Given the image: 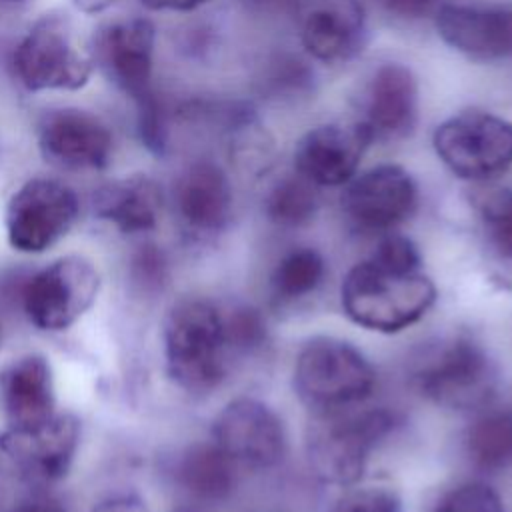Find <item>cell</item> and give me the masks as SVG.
Returning <instances> with one entry per match:
<instances>
[{
  "label": "cell",
  "mask_w": 512,
  "mask_h": 512,
  "mask_svg": "<svg viewBox=\"0 0 512 512\" xmlns=\"http://www.w3.org/2000/svg\"><path fill=\"white\" fill-rule=\"evenodd\" d=\"M346 316L376 332H400L436 302L434 282L420 270H402L368 256L352 266L340 288Z\"/></svg>",
  "instance_id": "obj_1"
},
{
  "label": "cell",
  "mask_w": 512,
  "mask_h": 512,
  "mask_svg": "<svg viewBox=\"0 0 512 512\" xmlns=\"http://www.w3.org/2000/svg\"><path fill=\"white\" fill-rule=\"evenodd\" d=\"M154 24L146 18H124L100 26L92 38V64L138 106L142 142L160 152L164 148V122L152 92Z\"/></svg>",
  "instance_id": "obj_2"
},
{
  "label": "cell",
  "mask_w": 512,
  "mask_h": 512,
  "mask_svg": "<svg viewBox=\"0 0 512 512\" xmlns=\"http://www.w3.org/2000/svg\"><path fill=\"white\" fill-rule=\"evenodd\" d=\"M396 416L386 408H340L316 412L306 432V456L314 476L326 484H356L372 450L394 430Z\"/></svg>",
  "instance_id": "obj_3"
},
{
  "label": "cell",
  "mask_w": 512,
  "mask_h": 512,
  "mask_svg": "<svg viewBox=\"0 0 512 512\" xmlns=\"http://www.w3.org/2000/svg\"><path fill=\"white\" fill-rule=\"evenodd\" d=\"M164 358L170 378L190 394L214 390L226 374L222 312L208 300L184 298L164 318Z\"/></svg>",
  "instance_id": "obj_4"
},
{
  "label": "cell",
  "mask_w": 512,
  "mask_h": 512,
  "mask_svg": "<svg viewBox=\"0 0 512 512\" xmlns=\"http://www.w3.org/2000/svg\"><path fill=\"white\" fill-rule=\"evenodd\" d=\"M410 382L438 406L472 410L494 398L498 370L482 344L460 334L424 348L412 362Z\"/></svg>",
  "instance_id": "obj_5"
},
{
  "label": "cell",
  "mask_w": 512,
  "mask_h": 512,
  "mask_svg": "<svg viewBox=\"0 0 512 512\" xmlns=\"http://www.w3.org/2000/svg\"><path fill=\"white\" fill-rule=\"evenodd\" d=\"M376 384L368 358L334 336L308 340L294 364V392L316 412L350 408L364 402Z\"/></svg>",
  "instance_id": "obj_6"
},
{
  "label": "cell",
  "mask_w": 512,
  "mask_h": 512,
  "mask_svg": "<svg viewBox=\"0 0 512 512\" xmlns=\"http://www.w3.org/2000/svg\"><path fill=\"white\" fill-rule=\"evenodd\" d=\"M14 72L32 92L78 90L92 76V58L74 42L66 14H42L14 50Z\"/></svg>",
  "instance_id": "obj_7"
},
{
  "label": "cell",
  "mask_w": 512,
  "mask_h": 512,
  "mask_svg": "<svg viewBox=\"0 0 512 512\" xmlns=\"http://www.w3.org/2000/svg\"><path fill=\"white\" fill-rule=\"evenodd\" d=\"M444 166L464 180H488L512 164V122L468 110L444 120L432 136Z\"/></svg>",
  "instance_id": "obj_8"
},
{
  "label": "cell",
  "mask_w": 512,
  "mask_h": 512,
  "mask_svg": "<svg viewBox=\"0 0 512 512\" xmlns=\"http://www.w3.org/2000/svg\"><path fill=\"white\" fill-rule=\"evenodd\" d=\"M72 188L52 178H30L6 206V236L14 250L40 254L54 246L78 218Z\"/></svg>",
  "instance_id": "obj_9"
},
{
  "label": "cell",
  "mask_w": 512,
  "mask_h": 512,
  "mask_svg": "<svg viewBox=\"0 0 512 512\" xmlns=\"http://www.w3.org/2000/svg\"><path fill=\"white\" fill-rule=\"evenodd\" d=\"M100 276L82 256H64L36 272L24 288L28 320L48 332L70 328L96 300Z\"/></svg>",
  "instance_id": "obj_10"
},
{
  "label": "cell",
  "mask_w": 512,
  "mask_h": 512,
  "mask_svg": "<svg viewBox=\"0 0 512 512\" xmlns=\"http://www.w3.org/2000/svg\"><path fill=\"white\" fill-rule=\"evenodd\" d=\"M214 444L234 462L250 468L278 464L286 434L276 412L256 398L228 402L214 420Z\"/></svg>",
  "instance_id": "obj_11"
},
{
  "label": "cell",
  "mask_w": 512,
  "mask_h": 512,
  "mask_svg": "<svg viewBox=\"0 0 512 512\" xmlns=\"http://www.w3.org/2000/svg\"><path fill=\"white\" fill-rule=\"evenodd\" d=\"M418 204L414 178L396 164H382L354 178L342 208L348 220L364 232H386L410 218Z\"/></svg>",
  "instance_id": "obj_12"
},
{
  "label": "cell",
  "mask_w": 512,
  "mask_h": 512,
  "mask_svg": "<svg viewBox=\"0 0 512 512\" xmlns=\"http://www.w3.org/2000/svg\"><path fill=\"white\" fill-rule=\"evenodd\" d=\"M42 154L68 170H100L110 162L114 138L110 128L80 108L46 110L38 122Z\"/></svg>",
  "instance_id": "obj_13"
},
{
  "label": "cell",
  "mask_w": 512,
  "mask_h": 512,
  "mask_svg": "<svg viewBox=\"0 0 512 512\" xmlns=\"http://www.w3.org/2000/svg\"><path fill=\"white\" fill-rule=\"evenodd\" d=\"M362 124H322L306 132L294 148V166L314 186H340L352 180L372 142Z\"/></svg>",
  "instance_id": "obj_14"
},
{
  "label": "cell",
  "mask_w": 512,
  "mask_h": 512,
  "mask_svg": "<svg viewBox=\"0 0 512 512\" xmlns=\"http://www.w3.org/2000/svg\"><path fill=\"white\" fill-rule=\"evenodd\" d=\"M80 444V422L70 414H56L32 430H6L2 450L32 478L54 482L68 474Z\"/></svg>",
  "instance_id": "obj_15"
},
{
  "label": "cell",
  "mask_w": 512,
  "mask_h": 512,
  "mask_svg": "<svg viewBox=\"0 0 512 512\" xmlns=\"http://www.w3.org/2000/svg\"><path fill=\"white\" fill-rule=\"evenodd\" d=\"M436 30L440 38L468 58L480 62L512 56V10L440 4Z\"/></svg>",
  "instance_id": "obj_16"
},
{
  "label": "cell",
  "mask_w": 512,
  "mask_h": 512,
  "mask_svg": "<svg viewBox=\"0 0 512 512\" xmlns=\"http://www.w3.org/2000/svg\"><path fill=\"white\" fill-rule=\"evenodd\" d=\"M418 118V84L414 74L398 62L382 64L366 88L362 124L374 140L408 136Z\"/></svg>",
  "instance_id": "obj_17"
},
{
  "label": "cell",
  "mask_w": 512,
  "mask_h": 512,
  "mask_svg": "<svg viewBox=\"0 0 512 512\" xmlns=\"http://www.w3.org/2000/svg\"><path fill=\"white\" fill-rule=\"evenodd\" d=\"M366 30L360 0H312L302 14L300 38L306 52L320 62H344L358 52Z\"/></svg>",
  "instance_id": "obj_18"
},
{
  "label": "cell",
  "mask_w": 512,
  "mask_h": 512,
  "mask_svg": "<svg viewBox=\"0 0 512 512\" xmlns=\"http://www.w3.org/2000/svg\"><path fill=\"white\" fill-rule=\"evenodd\" d=\"M0 406L8 430H32L56 416L54 378L46 358L22 356L0 374Z\"/></svg>",
  "instance_id": "obj_19"
},
{
  "label": "cell",
  "mask_w": 512,
  "mask_h": 512,
  "mask_svg": "<svg viewBox=\"0 0 512 512\" xmlns=\"http://www.w3.org/2000/svg\"><path fill=\"white\" fill-rule=\"evenodd\" d=\"M174 200L182 222L198 234L220 232L232 214L228 176L210 160H198L180 174Z\"/></svg>",
  "instance_id": "obj_20"
},
{
  "label": "cell",
  "mask_w": 512,
  "mask_h": 512,
  "mask_svg": "<svg viewBox=\"0 0 512 512\" xmlns=\"http://www.w3.org/2000/svg\"><path fill=\"white\" fill-rule=\"evenodd\" d=\"M94 212L124 234L148 232L162 210V190L146 174L122 176L94 192Z\"/></svg>",
  "instance_id": "obj_21"
},
{
  "label": "cell",
  "mask_w": 512,
  "mask_h": 512,
  "mask_svg": "<svg viewBox=\"0 0 512 512\" xmlns=\"http://www.w3.org/2000/svg\"><path fill=\"white\" fill-rule=\"evenodd\" d=\"M234 462L212 442L190 446L176 468L180 486L198 500L218 502L232 494Z\"/></svg>",
  "instance_id": "obj_22"
},
{
  "label": "cell",
  "mask_w": 512,
  "mask_h": 512,
  "mask_svg": "<svg viewBox=\"0 0 512 512\" xmlns=\"http://www.w3.org/2000/svg\"><path fill=\"white\" fill-rule=\"evenodd\" d=\"M466 450L482 470H502L512 464V412H488L468 430Z\"/></svg>",
  "instance_id": "obj_23"
},
{
  "label": "cell",
  "mask_w": 512,
  "mask_h": 512,
  "mask_svg": "<svg viewBox=\"0 0 512 512\" xmlns=\"http://www.w3.org/2000/svg\"><path fill=\"white\" fill-rule=\"evenodd\" d=\"M270 222L282 228H298L308 224L318 210V194L310 180L298 172L278 180L264 202Z\"/></svg>",
  "instance_id": "obj_24"
},
{
  "label": "cell",
  "mask_w": 512,
  "mask_h": 512,
  "mask_svg": "<svg viewBox=\"0 0 512 512\" xmlns=\"http://www.w3.org/2000/svg\"><path fill=\"white\" fill-rule=\"evenodd\" d=\"M326 274V262L314 248L288 252L272 272V292L280 302H294L312 294Z\"/></svg>",
  "instance_id": "obj_25"
},
{
  "label": "cell",
  "mask_w": 512,
  "mask_h": 512,
  "mask_svg": "<svg viewBox=\"0 0 512 512\" xmlns=\"http://www.w3.org/2000/svg\"><path fill=\"white\" fill-rule=\"evenodd\" d=\"M312 70L292 54H274L262 64L256 86L260 94L274 102H294L312 92Z\"/></svg>",
  "instance_id": "obj_26"
},
{
  "label": "cell",
  "mask_w": 512,
  "mask_h": 512,
  "mask_svg": "<svg viewBox=\"0 0 512 512\" xmlns=\"http://www.w3.org/2000/svg\"><path fill=\"white\" fill-rule=\"evenodd\" d=\"M434 512H504L498 492L484 482H464L444 492Z\"/></svg>",
  "instance_id": "obj_27"
},
{
  "label": "cell",
  "mask_w": 512,
  "mask_h": 512,
  "mask_svg": "<svg viewBox=\"0 0 512 512\" xmlns=\"http://www.w3.org/2000/svg\"><path fill=\"white\" fill-rule=\"evenodd\" d=\"M482 220L494 250L512 260V190H500L482 204Z\"/></svg>",
  "instance_id": "obj_28"
},
{
  "label": "cell",
  "mask_w": 512,
  "mask_h": 512,
  "mask_svg": "<svg viewBox=\"0 0 512 512\" xmlns=\"http://www.w3.org/2000/svg\"><path fill=\"white\" fill-rule=\"evenodd\" d=\"M224 332L228 348L240 352H252L266 342V322L254 308H236L230 316H224Z\"/></svg>",
  "instance_id": "obj_29"
},
{
  "label": "cell",
  "mask_w": 512,
  "mask_h": 512,
  "mask_svg": "<svg viewBox=\"0 0 512 512\" xmlns=\"http://www.w3.org/2000/svg\"><path fill=\"white\" fill-rule=\"evenodd\" d=\"M332 512H402V500L386 486L354 488L338 498Z\"/></svg>",
  "instance_id": "obj_30"
},
{
  "label": "cell",
  "mask_w": 512,
  "mask_h": 512,
  "mask_svg": "<svg viewBox=\"0 0 512 512\" xmlns=\"http://www.w3.org/2000/svg\"><path fill=\"white\" fill-rule=\"evenodd\" d=\"M374 260L394 266V268H402V270H420V252L414 246L412 240H408L406 236H386L380 240V244L376 246V250L370 254Z\"/></svg>",
  "instance_id": "obj_31"
},
{
  "label": "cell",
  "mask_w": 512,
  "mask_h": 512,
  "mask_svg": "<svg viewBox=\"0 0 512 512\" xmlns=\"http://www.w3.org/2000/svg\"><path fill=\"white\" fill-rule=\"evenodd\" d=\"M134 278L144 286H158L166 274V262L156 246H146L134 256Z\"/></svg>",
  "instance_id": "obj_32"
},
{
  "label": "cell",
  "mask_w": 512,
  "mask_h": 512,
  "mask_svg": "<svg viewBox=\"0 0 512 512\" xmlns=\"http://www.w3.org/2000/svg\"><path fill=\"white\" fill-rule=\"evenodd\" d=\"M378 4L402 20H422L434 16L440 8V0H378Z\"/></svg>",
  "instance_id": "obj_33"
},
{
  "label": "cell",
  "mask_w": 512,
  "mask_h": 512,
  "mask_svg": "<svg viewBox=\"0 0 512 512\" xmlns=\"http://www.w3.org/2000/svg\"><path fill=\"white\" fill-rule=\"evenodd\" d=\"M302 0H240L246 12L262 18H286L298 12Z\"/></svg>",
  "instance_id": "obj_34"
},
{
  "label": "cell",
  "mask_w": 512,
  "mask_h": 512,
  "mask_svg": "<svg viewBox=\"0 0 512 512\" xmlns=\"http://www.w3.org/2000/svg\"><path fill=\"white\" fill-rule=\"evenodd\" d=\"M92 512H150V508L134 494H120L102 500L92 508Z\"/></svg>",
  "instance_id": "obj_35"
},
{
  "label": "cell",
  "mask_w": 512,
  "mask_h": 512,
  "mask_svg": "<svg viewBox=\"0 0 512 512\" xmlns=\"http://www.w3.org/2000/svg\"><path fill=\"white\" fill-rule=\"evenodd\" d=\"M8 512H66V510L62 508L60 502H56L52 498H30V500L16 504Z\"/></svg>",
  "instance_id": "obj_36"
},
{
  "label": "cell",
  "mask_w": 512,
  "mask_h": 512,
  "mask_svg": "<svg viewBox=\"0 0 512 512\" xmlns=\"http://www.w3.org/2000/svg\"><path fill=\"white\" fill-rule=\"evenodd\" d=\"M150 10H174V12H186L194 10L206 0H140Z\"/></svg>",
  "instance_id": "obj_37"
},
{
  "label": "cell",
  "mask_w": 512,
  "mask_h": 512,
  "mask_svg": "<svg viewBox=\"0 0 512 512\" xmlns=\"http://www.w3.org/2000/svg\"><path fill=\"white\" fill-rule=\"evenodd\" d=\"M74 4L76 10L84 12V14H98L104 12L106 8H110L116 0H70Z\"/></svg>",
  "instance_id": "obj_38"
},
{
  "label": "cell",
  "mask_w": 512,
  "mask_h": 512,
  "mask_svg": "<svg viewBox=\"0 0 512 512\" xmlns=\"http://www.w3.org/2000/svg\"><path fill=\"white\" fill-rule=\"evenodd\" d=\"M0 2H10L12 4V2H22V0H0Z\"/></svg>",
  "instance_id": "obj_39"
},
{
  "label": "cell",
  "mask_w": 512,
  "mask_h": 512,
  "mask_svg": "<svg viewBox=\"0 0 512 512\" xmlns=\"http://www.w3.org/2000/svg\"><path fill=\"white\" fill-rule=\"evenodd\" d=\"M176 512H190V510H176Z\"/></svg>",
  "instance_id": "obj_40"
}]
</instances>
